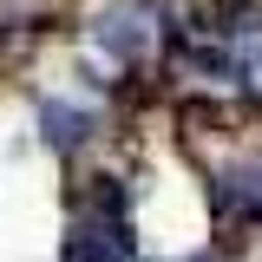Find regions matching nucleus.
I'll return each instance as SVG.
<instances>
[{
	"instance_id": "1",
	"label": "nucleus",
	"mask_w": 262,
	"mask_h": 262,
	"mask_svg": "<svg viewBox=\"0 0 262 262\" xmlns=\"http://www.w3.org/2000/svg\"><path fill=\"white\" fill-rule=\"evenodd\" d=\"M92 46L112 66H144L151 46H158V7L151 0H118L92 20Z\"/></svg>"
},
{
	"instance_id": "2",
	"label": "nucleus",
	"mask_w": 262,
	"mask_h": 262,
	"mask_svg": "<svg viewBox=\"0 0 262 262\" xmlns=\"http://www.w3.org/2000/svg\"><path fill=\"white\" fill-rule=\"evenodd\" d=\"M210 203H216V216H229V223H256L262 229V151L256 158H236L210 184Z\"/></svg>"
},
{
	"instance_id": "3",
	"label": "nucleus",
	"mask_w": 262,
	"mask_h": 262,
	"mask_svg": "<svg viewBox=\"0 0 262 262\" xmlns=\"http://www.w3.org/2000/svg\"><path fill=\"white\" fill-rule=\"evenodd\" d=\"M39 138L53 144V151H79V144H92L98 138V112L92 105H79V98H39Z\"/></svg>"
}]
</instances>
